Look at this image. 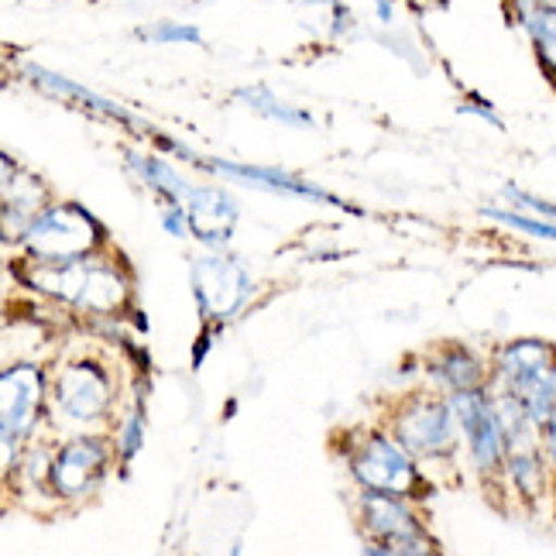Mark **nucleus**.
<instances>
[{"label":"nucleus","instance_id":"423d86ee","mask_svg":"<svg viewBox=\"0 0 556 556\" xmlns=\"http://www.w3.org/2000/svg\"><path fill=\"white\" fill-rule=\"evenodd\" d=\"M192 292H197L200 313L206 319L224 324V319L238 316L248 306L254 282H251V271L244 268L241 258L213 248L192 262Z\"/></svg>","mask_w":556,"mask_h":556},{"label":"nucleus","instance_id":"5701e85b","mask_svg":"<svg viewBox=\"0 0 556 556\" xmlns=\"http://www.w3.org/2000/svg\"><path fill=\"white\" fill-rule=\"evenodd\" d=\"M141 443H144V413L135 409L121 426V451H117L121 460H135L138 451H141Z\"/></svg>","mask_w":556,"mask_h":556},{"label":"nucleus","instance_id":"ddd939ff","mask_svg":"<svg viewBox=\"0 0 556 556\" xmlns=\"http://www.w3.org/2000/svg\"><path fill=\"white\" fill-rule=\"evenodd\" d=\"M511 14L529 35L543 73L556 83V0H511Z\"/></svg>","mask_w":556,"mask_h":556},{"label":"nucleus","instance_id":"b1692460","mask_svg":"<svg viewBox=\"0 0 556 556\" xmlns=\"http://www.w3.org/2000/svg\"><path fill=\"white\" fill-rule=\"evenodd\" d=\"M162 227L173 233V238H192V224H189V210L186 203H165L162 210Z\"/></svg>","mask_w":556,"mask_h":556},{"label":"nucleus","instance_id":"f257e3e1","mask_svg":"<svg viewBox=\"0 0 556 556\" xmlns=\"http://www.w3.org/2000/svg\"><path fill=\"white\" fill-rule=\"evenodd\" d=\"M488 384L516 395L532 422L543 430L556 409V348L529 337L511 340V344L498 348Z\"/></svg>","mask_w":556,"mask_h":556},{"label":"nucleus","instance_id":"7ed1b4c3","mask_svg":"<svg viewBox=\"0 0 556 556\" xmlns=\"http://www.w3.org/2000/svg\"><path fill=\"white\" fill-rule=\"evenodd\" d=\"M348 464L354 481L365 491H389V495L413 498L422 491L419 467L405 446L384 433H365L351 451Z\"/></svg>","mask_w":556,"mask_h":556},{"label":"nucleus","instance_id":"aec40b11","mask_svg":"<svg viewBox=\"0 0 556 556\" xmlns=\"http://www.w3.org/2000/svg\"><path fill=\"white\" fill-rule=\"evenodd\" d=\"M488 220H495L508 230H519V233H529V238L536 241H556V220H543L536 213H522V210H502V206H488L481 210Z\"/></svg>","mask_w":556,"mask_h":556},{"label":"nucleus","instance_id":"2eb2a0df","mask_svg":"<svg viewBox=\"0 0 556 556\" xmlns=\"http://www.w3.org/2000/svg\"><path fill=\"white\" fill-rule=\"evenodd\" d=\"M46 210V189H41V182L28 179L25 173H14L11 159H4V230L14 224L17 217V233L14 238L21 241V233L28 230V224L38 217V213Z\"/></svg>","mask_w":556,"mask_h":556},{"label":"nucleus","instance_id":"f03ea898","mask_svg":"<svg viewBox=\"0 0 556 556\" xmlns=\"http://www.w3.org/2000/svg\"><path fill=\"white\" fill-rule=\"evenodd\" d=\"M103 241V227L90 217V210L79 203H62V206H46L38 217L21 233V244L28 248L35 262H76L90 258Z\"/></svg>","mask_w":556,"mask_h":556},{"label":"nucleus","instance_id":"a211bd4d","mask_svg":"<svg viewBox=\"0 0 556 556\" xmlns=\"http://www.w3.org/2000/svg\"><path fill=\"white\" fill-rule=\"evenodd\" d=\"M28 79H35L41 90H49V93H59V97H70V100H76V103H83V106H90L93 114H106V117H117V121H127V124L135 121V117L127 114V111H121L117 103H111V100L97 97L93 90L79 87V83H73V79H66V76H59V73H52V70L28 66Z\"/></svg>","mask_w":556,"mask_h":556},{"label":"nucleus","instance_id":"4be33fe9","mask_svg":"<svg viewBox=\"0 0 556 556\" xmlns=\"http://www.w3.org/2000/svg\"><path fill=\"white\" fill-rule=\"evenodd\" d=\"M505 197L511 200V206L522 210V213H536V217H543V220H556V203L536 197V192L519 189V186H505Z\"/></svg>","mask_w":556,"mask_h":556},{"label":"nucleus","instance_id":"393cba45","mask_svg":"<svg viewBox=\"0 0 556 556\" xmlns=\"http://www.w3.org/2000/svg\"><path fill=\"white\" fill-rule=\"evenodd\" d=\"M460 114H475V117H481V121H488L491 127H498V131H502V117L495 114V106H491L484 97H478V93H470L467 97V103H460Z\"/></svg>","mask_w":556,"mask_h":556},{"label":"nucleus","instance_id":"bb28decb","mask_svg":"<svg viewBox=\"0 0 556 556\" xmlns=\"http://www.w3.org/2000/svg\"><path fill=\"white\" fill-rule=\"evenodd\" d=\"M375 8H378V21H381V25H392V21H395L392 0H375Z\"/></svg>","mask_w":556,"mask_h":556},{"label":"nucleus","instance_id":"6e6552de","mask_svg":"<svg viewBox=\"0 0 556 556\" xmlns=\"http://www.w3.org/2000/svg\"><path fill=\"white\" fill-rule=\"evenodd\" d=\"M46 409V375L38 365L17 361L0 378V422H4V467L11 470L14 446H21Z\"/></svg>","mask_w":556,"mask_h":556},{"label":"nucleus","instance_id":"9d476101","mask_svg":"<svg viewBox=\"0 0 556 556\" xmlns=\"http://www.w3.org/2000/svg\"><path fill=\"white\" fill-rule=\"evenodd\" d=\"M106 460H111V451L100 437H73L52 457L49 484L59 498H83L100 484Z\"/></svg>","mask_w":556,"mask_h":556},{"label":"nucleus","instance_id":"412c9836","mask_svg":"<svg viewBox=\"0 0 556 556\" xmlns=\"http://www.w3.org/2000/svg\"><path fill=\"white\" fill-rule=\"evenodd\" d=\"M138 38L155 41V46H200L203 31L197 25H186V21H155V25H144Z\"/></svg>","mask_w":556,"mask_h":556},{"label":"nucleus","instance_id":"f8f14e48","mask_svg":"<svg viewBox=\"0 0 556 556\" xmlns=\"http://www.w3.org/2000/svg\"><path fill=\"white\" fill-rule=\"evenodd\" d=\"M213 173H224L238 182H248V186H258V189H271V192H286V197H303V200H313V203H330V206H344L333 192L319 189L306 179H295L289 173H278V168H258V165H238V162H206Z\"/></svg>","mask_w":556,"mask_h":556},{"label":"nucleus","instance_id":"20e7f679","mask_svg":"<svg viewBox=\"0 0 556 556\" xmlns=\"http://www.w3.org/2000/svg\"><path fill=\"white\" fill-rule=\"evenodd\" d=\"M451 405L460 426V440L467 443L470 460L484 478L505 475V457H508V437L502 430V419L495 409L491 389H467V392H451Z\"/></svg>","mask_w":556,"mask_h":556},{"label":"nucleus","instance_id":"cd10ccee","mask_svg":"<svg viewBox=\"0 0 556 556\" xmlns=\"http://www.w3.org/2000/svg\"><path fill=\"white\" fill-rule=\"evenodd\" d=\"M437 4H440V8H446V4H451V0H437Z\"/></svg>","mask_w":556,"mask_h":556},{"label":"nucleus","instance_id":"39448f33","mask_svg":"<svg viewBox=\"0 0 556 556\" xmlns=\"http://www.w3.org/2000/svg\"><path fill=\"white\" fill-rule=\"evenodd\" d=\"M395 440L413 457L451 460L457 454V440H460V426H457L451 399L446 402L437 395L409 399L395 416Z\"/></svg>","mask_w":556,"mask_h":556},{"label":"nucleus","instance_id":"9b49d317","mask_svg":"<svg viewBox=\"0 0 556 556\" xmlns=\"http://www.w3.org/2000/svg\"><path fill=\"white\" fill-rule=\"evenodd\" d=\"M192 238L206 248H227L238 227V203L220 186H192L186 197Z\"/></svg>","mask_w":556,"mask_h":556},{"label":"nucleus","instance_id":"0eeeda50","mask_svg":"<svg viewBox=\"0 0 556 556\" xmlns=\"http://www.w3.org/2000/svg\"><path fill=\"white\" fill-rule=\"evenodd\" d=\"M361 519L368 536L378 540L368 553H433L430 532L416 519V511L405 505L402 495L389 491H365L361 498Z\"/></svg>","mask_w":556,"mask_h":556},{"label":"nucleus","instance_id":"f3484780","mask_svg":"<svg viewBox=\"0 0 556 556\" xmlns=\"http://www.w3.org/2000/svg\"><path fill=\"white\" fill-rule=\"evenodd\" d=\"M127 168L155 192V197H162L165 203H186L189 197V182L176 173L173 165H168L165 159L159 155H141V152H127Z\"/></svg>","mask_w":556,"mask_h":556},{"label":"nucleus","instance_id":"dca6fc26","mask_svg":"<svg viewBox=\"0 0 556 556\" xmlns=\"http://www.w3.org/2000/svg\"><path fill=\"white\" fill-rule=\"evenodd\" d=\"M505 475L516 488V495L522 502H536L546 488V475H549V460L543 454V440L540 443H519L508 446L505 457Z\"/></svg>","mask_w":556,"mask_h":556},{"label":"nucleus","instance_id":"1a4fd4ad","mask_svg":"<svg viewBox=\"0 0 556 556\" xmlns=\"http://www.w3.org/2000/svg\"><path fill=\"white\" fill-rule=\"evenodd\" d=\"M111 402H114V381L106 375V368L90 357L73 361V365H66L62 375L55 378L59 413L76 422H93V419L106 416Z\"/></svg>","mask_w":556,"mask_h":556},{"label":"nucleus","instance_id":"6ab92c4d","mask_svg":"<svg viewBox=\"0 0 556 556\" xmlns=\"http://www.w3.org/2000/svg\"><path fill=\"white\" fill-rule=\"evenodd\" d=\"M233 97H238V103L251 106L254 114H262L268 121H282V124H292V127H313V117L306 111H299V106L278 100L268 87H241Z\"/></svg>","mask_w":556,"mask_h":556},{"label":"nucleus","instance_id":"a878e982","mask_svg":"<svg viewBox=\"0 0 556 556\" xmlns=\"http://www.w3.org/2000/svg\"><path fill=\"white\" fill-rule=\"evenodd\" d=\"M543 454H546L549 467L556 470V409H553L549 422L543 426Z\"/></svg>","mask_w":556,"mask_h":556},{"label":"nucleus","instance_id":"4468645a","mask_svg":"<svg viewBox=\"0 0 556 556\" xmlns=\"http://www.w3.org/2000/svg\"><path fill=\"white\" fill-rule=\"evenodd\" d=\"M430 375L443 384L446 392H467V389H484L491 381V371L484 368V361L467 351L464 344H454L440 351L433 361H430Z\"/></svg>","mask_w":556,"mask_h":556}]
</instances>
